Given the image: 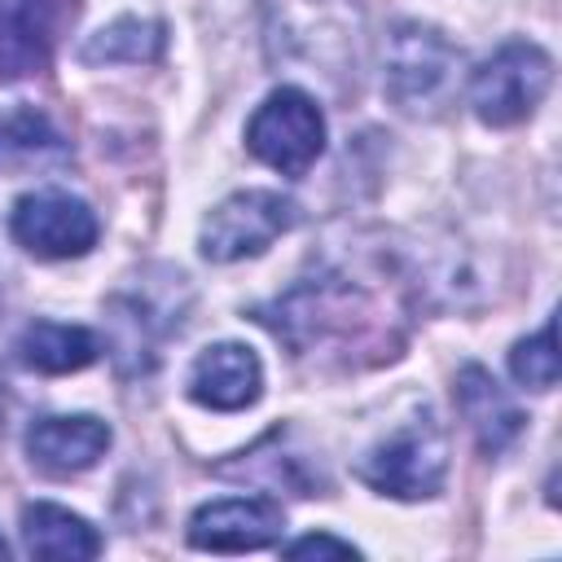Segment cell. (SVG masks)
I'll return each mask as SVG.
<instances>
[{
  "label": "cell",
  "instance_id": "8",
  "mask_svg": "<svg viewBox=\"0 0 562 562\" xmlns=\"http://www.w3.org/2000/svg\"><path fill=\"white\" fill-rule=\"evenodd\" d=\"M70 18L75 0H0V83L40 75Z\"/></svg>",
  "mask_w": 562,
  "mask_h": 562
},
{
  "label": "cell",
  "instance_id": "12",
  "mask_svg": "<svg viewBox=\"0 0 562 562\" xmlns=\"http://www.w3.org/2000/svg\"><path fill=\"white\" fill-rule=\"evenodd\" d=\"M457 408H461L465 426L474 430L479 448L492 452V457L505 452L522 435V426H527V417L518 413V404L501 391V382L483 364H465L457 373Z\"/></svg>",
  "mask_w": 562,
  "mask_h": 562
},
{
  "label": "cell",
  "instance_id": "7",
  "mask_svg": "<svg viewBox=\"0 0 562 562\" xmlns=\"http://www.w3.org/2000/svg\"><path fill=\"white\" fill-rule=\"evenodd\" d=\"M13 241L35 259H79L97 246V215L83 198L61 189H35L9 211Z\"/></svg>",
  "mask_w": 562,
  "mask_h": 562
},
{
  "label": "cell",
  "instance_id": "11",
  "mask_svg": "<svg viewBox=\"0 0 562 562\" xmlns=\"http://www.w3.org/2000/svg\"><path fill=\"white\" fill-rule=\"evenodd\" d=\"M110 426L101 417L75 413V417H40L26 430V457L44 474H83L92 470L110 448Z\"/></svg>",
  "mask_w": 562,
  "mask_h": 562
},
{
  "label": "cell",
  "instance_id": "6",
  "mask_svg": "<svg viewBox=\"0 0 562 562\" xmlns=\"http://www.w3.org/2000/svg\"><path fill=\"white\" fill-rule=\"evenodd\" d=\"M294 224V202L272 189H241L224 198L198 233V250L211 263H237L250 255H263L281 233Z\"/></svg>",
  "mask_w": 562,
  "mask_h": 562
},
{
  "label": "cell",
  "instance_id": "19",
  "mask_svg": "<svg viewBox=\"0 0 562 562\" xmlns=\"http://www.w3.org/2000/svg\"><path fill=\"white\" fill-rule=\"evenodd\" d=\"M0 558H9V544H4V536H0Z\"/></svg>",
  "mask_w": 562,
  "mask_h": 562
},
{
  "label": "cell",
  "instance_id": "2",
  "mask_svg": "<svg viewBox=\"0 0 562 562\" xmlns=\"http://www.w3.org/2000/svg\"><path fill=\"white\" fill-rule=\"evenodd\" d=\"M360 483L395 501H430L448 474V435L430 413L408 417L356 465Z\"/></svg>",
  "mask_w": 562,
  "mask_h": 562
},
{
  "label": "cell",
  "instance_id": "18",
  "mask_svg": "<svg viewBox=\"0 0 562 562\" xmlns=\"http://www.w3.org/2000/svg\"><path fill=\"white\" fill-rule=\"evenodd\" d=\"M285 553L290 558H360V549L351 544V540H338V536H329V531H312V536H299V540H290L285 544Z\"/></svg>",
  "mask_w": 562,
  "mask_h": 562
},
{
  "label": "cell",
  "instance_id": "4",
  "mask_svg": "<svg viewBox=\"0 0 562 562\" xmlns=\"http://www.w3.org/2000/svg\"><path fill=\"white\" fill-rule=\"evenodd\" d=\"M549 83H553V57L531 40H505L492 57L479 61L465 97H470L479 123L514 127L544 101Z\"/></svg>",
  "mask_w": 562,
  "mask_h": 562
},
{
  "label": "cell",
  "instance_id": "16",
  "mask_svg": "<svg viewBox=\"0 0 562 562\" xmlns=\"http://www.w3.org/2000/svg\"><path fill=\"white\" fill-rule=\"evenodd\" d=\"M57 158H66V145L40 110H13L0 119V167H40Z\"/></svg>",
  "mask_w": 562,
  "mask_h": 562
},
{
  "label": "cell",
  "instance_id": "13",
  "mask_svg": "<svg viewBox=\"0 0 562 562\" xmlns=\"http://www.w3.org/2000/svg\"><path fill=\"white\" fill-rule=\"evenodd\" d=\"M22 549L48 562H83L101 553V536L88 518L70 514L66 505L31 501L22 505Z\"/></svg>",
  "mask_w": 562,
  "mask_h": 562
},
{
  "label": "cell",
  "instance_id": "9",
  "mask_svg": "<svg viewBox=\"0 0 562 562\" xmlns=\"http://www.w3.org/2000/svg\"><path fill=\"white\" fill-rule=\"evenodd\" d=\"M285 531L281 505L263 496H224L189 518V544L206 553H250L277 544Z\"/></svg>",
  "mask_w": 562,
  "mask_h": 562
},
{
  "label": "cell",
  "instance_id": "10",
  "mask_svg": "<svg viewBox=\"0 0 562 562\" xmlns=\"http://www.w3.org/2000/svg\"><path fill=\"white\" fill-rule=\"evenodd\" d=\"M263 395V364L246 342H211L189 364V400L215 413H241Z\"/></svg>",
  "mask_w": 562,
  "mask_h": 562
},
{
  "label": "cell",
  "instance_id": "3",
  "mask_svg": "<svg viewBox=\"0 0 562 562\" xmlns=\"http://www.w3.org/2000/svg\"><path fill=\"white\" fill-rule=\"evenodd\" d=\"M457 66H461V53L448 44L439 26L395 22L382 48V88L400 110L422 114L452 92Z\"/></svg>",
  "mask_w": 562,
  "mask_h": 562
},
{
  "label": "cell",
  "instance_id": "15",
  "mask_svg": "<svg viewBox=\"0 0 562 562\" xmlns=\"http://www.w3.org/2000/svg\"><path fill=\"white\" fill-rule=\"evenodd\" d=\"M162 44H167V26L154 22V18H119L110 26H101L97 35L83 40L79 48V61L88 66H140V61H158L162 57Z\"/></svg>",
  "mask_w": 562,
  "mask_h": 562
},
{
  "label": "cell",
  "instance_id": "5",
  "mask_svg": "<svg viewBox=\"0 0 562 562\" xmlns=\"http://www.w3.org/2000/svg\"><path fill=\"white\" fill-rule=\"evenodd\" d=\"M246 149L281 176H307L325 149V114L316 97L294 83L272 88L246 123Z\"/></svg>",
  "mask_w": 562,
  "mask_h": 562
},
{
  "label": "cell",
  "instance_id": "17",
  "mask_svg": "<svg viewBox=\"0 0 562 562\" xmlns=\"http://www.w3.org/2000/svg\"><path fill=\"white\" fill-rule=\"evenodd\" d=\"M509 373L527 391H553L558 386V325H553V316L531 338H518L514 342Z\"/></svg>",
  "mask_w": 562,
  "mask_h": 562
},
{
  "label": "cell",
  "instance_id": "1",
  "mask_svg": "<svg viewBox=\"0 0 562 562\" xmlns=\"http://www.w3.org/2000/svg\"><path fill=\"white\" fill-rule=\"evenodd\" d=\"M360 9L356 0H268V48L272 57L303 61L338 75L356 66Z\"/></svg>",
  "mask_w": 562,
  "mask_h": 562
},
{
  "label": "cell",
  "instance_id": "14",
  "mask_svg": "<svg viewBox=\"0 0 562 562\" xmlns=\"http://www.w3.org/2000/svg\"><path fill=\"white\" fill-rule=\"evenodd\" d=\"M101 356L97 334L83 325H61V321H35L18 338V360L35 373H79Z\"/></svg>",
  "mask_w": 562,
  "mask_h": 562
}]
</instances>
